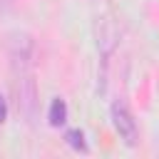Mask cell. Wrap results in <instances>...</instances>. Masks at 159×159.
<instances>
[{"instance_id":"52a82bcc","label":"cell","mask_w":159,"mask_h":159,"mask_svg":"<svg viewBox=\"0 0 159 159\" xmlns=\"http://www.w3.org/2000/svg\"><path fill=\"white\" fill-rule=\"evenodd\" d=\"M5 117H7V107H5V99H2V94H0V124L5 122Z\"/></svg>"},{"instance_id":"5b68a950","label":"cell","mask_w":159,"mask_h":159,"mask_svg":"<svg viewBox=\"0 0 159 159\" xmlns=\"http://www.w3.org/2000/svg\"><path fill=\"white\" fill-rule=\"evenodd\" d=\"M47 119H50V124H52V127L65 124V119H67V104H65V99H62V97H55V99L50 102Z\"/></svg>"},{"instance_id":"7a4b0ae2","label":"cell","mask_w":159,"mask_h":159,"mask_svg":"<svg viewBox=\"0 0 159 159\" xmlns=\"http://www.w3.org/2000/svg\"><path fill=\"white\" fill-rule=\"evenodd\" d=\"M112 124H114V132L119 134V139H124L127 144L137 142V122H134V117L124 102L112 104Z\"/></svg>"},{"instance_id":"6da1fadb","label":"cell","mask_w":159,"mask_h":159,"mask_svg":"<svg viewBox=\"0 0 159 159\" xmlns=\"http://www.w3.org/2000/svg\"><path fill=\"white\" fill-rule=\"evenodd\" d=\"M32 55H35V42L30 40V35H25V32L12 35V40H10V60H12V67L17 72L30 70Z\"/></svg>"},{"instance_id":"277c9868","label":"cell","mask_w":159,"mask_h":159,"mask_svg":"<svg viewBox=\"0 0 159 159\" xmlns=\"http://www.w3.org/2000/svg\"><path fill=\"white\" fill-rule=\"evenodd\" d=\"M117 37H119V32H117L114 22H112L109 17H102V20L97 22V47H99L102 57H109V55L114 52Z\"/></svg>"},{"instance_id":"8992f818","label":"cell","mask_w":159,"mask_h":159,"mask_svg":"<svg viewBox=\"0 0 159 159\" xmlns=\"http://www.w3.org/2000/svg\"><path fill=\"white\" fill-rule=\"evenodd\" d=\"M65 139H67V144H70L72 149H80V152H87V144H84V134H82L80 129H70V132L65 134Z\"/></svg>"},{"instance_id":"3957f363","label":"cell","mask_w":159,"mask_h":159,"mask_svg":"<svg viewBox=\"0 0 159 159\" xmlns=\"http://www.w3.org/2000/svg\"><path fill=\"white\" fill-rule=\"evenodd\" d=\"M15 89H17V107L25 112V117H35V97L37 94H35V82L27 75V70L25 72H17Z\"/></svg>"}]
</instances>
